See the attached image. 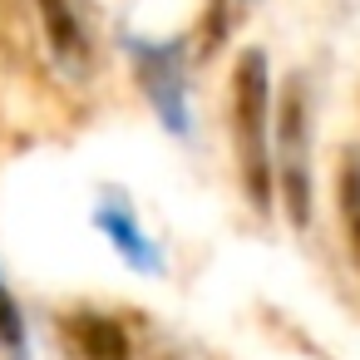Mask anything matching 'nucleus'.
<instances>
[{
	"label": "nucleus",
	"instance_id": "f257e3e1",
	"mask_svg": "<svg viewBox=\"0 0 360 360\" xmlns=\"http://www.w3.org/2000/svg\"><path fill=\"white\" fill-rule=\"evenodd\" d=\"M271 75L266 55L247 50L232 70V148H237V173L242 193L257 212L271 207Z\"/></svg>",
	"mask_w": 360,
	"mask_h": 360
},
{
	"label": "nucleus",
	"instance_id": "423d86ee",
	"mask_svg": "<svg viewBox=\"0 0 360 360\" xmlns=\"http://www.w3.org/2000/svg\"><path fill=\"white\" fill-rule=\"evenodd\" d=\"M35 11H40V25H45V40H50L55 60L65 70H79L89 45H84V25L75 15V0H35Z\"/></svg>",
	"mask_w": 360,
	"mask_h": 360
},
{
	"label": "nucleus",
	"instance_id": "7ed1b4c3",
	"mask_svg": "<svg viewBox=\"0 0 360 360\" xmlns=\"http://www.w3.org/2000/svg\"><path fill=\"white\" fill-rule=\"evenodd\" d=\"M134 75L158 109L168 134H188V79H183V45H153V40H129Z\"/></svg>",
	"mask_w": 360,
	"mask_h": 360
},
{
	"label": "nucleus",
	"instance_id": "39448f33",
	"mask_svg": "<svg viewBox=\"0 0 360 360\" xmlns=\"http://www.w3.org/2000/svg\"><path fill=\"white\" fill-rule=\"evenodd\" d=\"M65 340H70L75 360H129V335L104 311H70Z\"/></svg>",
	"mask_w": 360,
	"mask_h": 360
},
{
	"label": "nucleus",
	"instance_id": "20e7f679",
	"mask_svg": "<svg viewBox=\"0 0 360 360\" xmlns=\"http://www.w3.org/2000/svg\"><path fill=\"white\" fill-rule=\"evenodd\" d=\"M94 222H99V232L114 242V252H119L134 271H148V276H158V271H163V252L153 247V237H143L139 217H134L119 198H104V202L94 207Z\"/></svg>",
	"mask_w": 360,
	"mask_h": 360
},
{
	"label": "nucleus",
	"instance_id": "f03ea898",
	"mask_svg": "<svg viewBox=\"0 0 360 360\" xmlns=\"http://www.w3.org/2000/svg\"><path fill=\"white\" fill-rule=\"evenodd\" d=\"M276 158H271V178H281V202L291 227L311 222V94L301 79L286 84L281 94V114H276Z\"/></svg>",
	"mask_w": 360,
	"mask_h": 360
},
{
	"label": "nucleus",
	"instance_id": "0eeeda50",
	"mask_svg": "<svg viewBox=\"0 0 360 360\" xmlns=\"http://www.w3.org/2000/svg\"><path fill=\"white\" fill-rule=\"evenodd\" d=\"M335 202H340L345 247H350V262H355V276H360V158H345V163H340V178H335Z\"/></svg>",
	"mask_w": 360,
	"mask_h": 360
},
{
	"label": "nucleus",
	"instance_id": "6e6552de",
	"mask_svg": "<svg viewBox=\"0 0 360 360\" xmlns=\"http://www.w3.org/2000/svg\"><path fill=\"white\" fill-rule=\"evenodd\" d=\"M0 345H6L15 360H25V316L11 296V286L0 281Z\"/></svg>",
	"mask_w": 360,
	"mask_h": 360
}]
</instances>
